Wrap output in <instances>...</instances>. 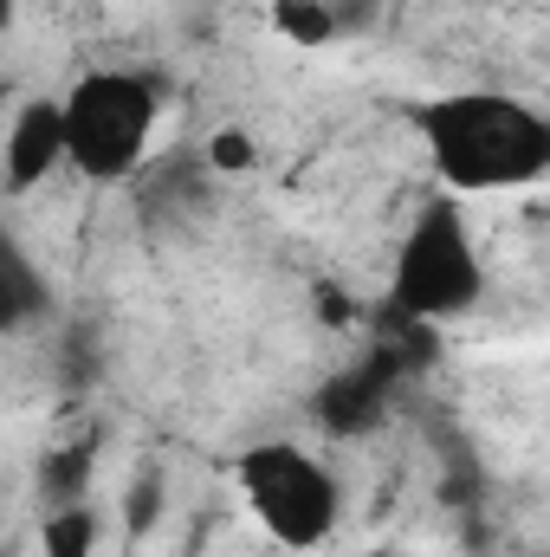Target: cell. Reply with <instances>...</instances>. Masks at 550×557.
<instances>
[{"label":"cell","instance_id":"cell-2","mask_svg":"<svg viewBox=\"0 0 550 557\" xmlns=\"http://www.w3.org/2000/svg\"><path fill=\"white\" fill-rule=\"evenodd\" d=\"M65 104V156L72 169L117 182L130 175L149 149V124H155V85L137 72H91L72 85Z\"/></svg>","mask_w":550,"mask_h":557},{"label":"cell","instance_id":"cell-9","mask_svg":"<svg viewBox=\"0 0 550 557\" xmlns=\"http://www.w3.org/2000/svg\"><path fill=\"white\" fill-rule=\"evenodd\" d=\"M85 473H91V447L46 454V493H59L65 506H78V493H85Z\"/></svg>","mask_w":550,"mask_h":557},{"label":"cell","instance_id":"cell-4","mask_svg":"<svg viewBox=\"0 0 550 557\" xmlns=\"http://www.w3.org/2000/svg\"><path fill=\"white\" fill-rule=\"evenodd\" d=\"M479 292V260H473V240L460 227L453 208H434L409 240H402V260H396V311L409 318H453L466 311Z\"/></svg>","mask_w":550,"mask_h":557},{"label":"cell","instance_id":"cell-12","mask_svg":"<svg viewBox=\"0 0 550 557\" xmlns=\"http://www.w3.org/2000/svg\"><path fill=\"white\" fill-rule=\"evenodd\" d=\"M363 557H389V552H363Z\"/></svg>","mask_w":550,"mask_h":557},{"label":"cell","instance_id":"cell-3","mask_svg":"<svg viewBox=\"0 0 550 557\" xmlns=\"http://www.w3.org/2000/svg\"><path fill=\"white\" fill-rule=\"evenodd\" d=\"M240 486L247 506L260 512V525L278 545H317L337 525V480L324 460H311L291 441H266L240 460Z\"/></svg>","mask_w":550,"mask_h":557},{"label":"cell","instance_id":"cell-6","mask_svg":"<svg viewBox=\"0 0 550 557\" xmlns=\"http://www.w3.org/2000/svg\"><path fill=\"white\" fill-rule=\"evenodd\" d=\"M337 7L330 0H273V26L291 39V46H324L337 33Z\"/></svg>","mask_w":550,"mask_h":557},{"label":"cell","instance_id":"cell-11","mask_svg":"<svg viewBox=\"0 0 550 557\" xmlns=\"http://www.w3.org/2000/svg\"><path fill=\"white\" fill-rule=\"evenodd\" d=\"M155 512H162V486L155 480H137V493H130V532H142Z\"/></svg>","mask_w":550,"mask_h":557},{"label":"cell","instance_id":"cell-7","mask_svg":"<svg viewBox=\"0 0 550 557\" xmlns=\"http://www.w3.org/2000/svg\"><path fill=\"white\" fill-rule=\"evenodd\" d=\"M91 545H98L91 506H59L46 519V557H91Z\"/></svg>","mask_w":550,"mask_h":557},{"label":"cell","instance_id":"cell-8","mask_svg":"<svg viewBox=\"0 0 550 557\" xmlns=\"http://www.w3.org/2000/svg\"><path fill=\"white\" fill-rule=\"evenodd\" d=\"M376 396H383V376L370 370V376H343L330 396H324V421L330 428H357V421L376 409Z\"/></svg>","mask_w":550,"mask_h":557},{"label":"cell","instance_id":"cell-5","mask_svg":"<svg viewBox=\"0 0 550 557\" xmlns=\"http://www.w3.org/2000/svg\"><path fill=\"white\" fill-rule=\"evenodd\" d=\"M0 162H7V188H13V195L39 188V182L52 175V162H72V156H65V104H52V98L20 104V117L7 124Z\"/></svg>","mask_w":550,"mask_h":557},{"label":"cell","instance_id":"cell-1","mask_svg":"<svg viewBox=\"0 0 550 557\" xmlns=\"http://www.w3.org/2000/svg\"><path fill=\"white\" fill-rule=\"evenodd\" d=\"M421 143L434 169L479 195V188H525L550 175V117L505 91H453L421 111Z\"/></svg>","mask_w":550,"mask_h":557},{"label":"cell","instance_id":"cell-10","mask_svg":"<svg viewBox=\"0 0 550 557\" xmlns=\"http://www.w3.org/2000/svg\"><path fill=\"white\" fill-rule=\"evenodd\" d=\"M208 162L234 175V169H247V162H253V143H247V137H234V131H221V137L208 143Z\"/></svg>","mask_w":550,"mask_h":557}]
</instances>
